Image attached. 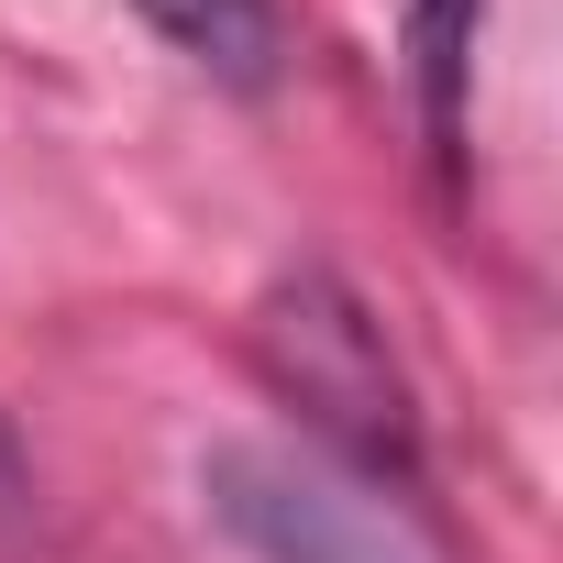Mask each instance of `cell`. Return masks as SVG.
<instances>
[{"label": "cell", "mask_w": 563, "mask_h": 563, "mask_svg": "<svg viewBox=\"0 0 563 563\" xmlns=\"http://www.w3.org/2000/svg\"><path fill=\"white\" fill-rule=\"evenodd\" d=\"M254 365L265 387L288 398L332 453H354L365 475H420V409H409V376L387 354V321L343 288L332 265H288L276 288L254 299Z\"/></svg>", "instance_id": "1"}, {"label": "cell", "mask_w": 563, "mask_h": 563, "mask_svg": "<svg viewBox=\"0 0 563 563\" xmlns=\"http://www.w3.org/2000/svg\"><path fill=\"white\" fill-rule=\"evenodd\" d=\"M199 486H210L221 530H232L254 563H420L376 497H354L343 475H321V464H299V453L221 442Z\"/></svg>", "instance_id": "2"}, {"label": "cell", "mask_w": 563, "mask_h": 563, "mask_svg": "<svg viewBox=\"0 0 563 563\" xmlns=\"http://www.w3.org/2000/svg\"><path fill=\"white\" fill-rule=\"evenodd\" d=\"M133 12L188 56L210 67L221 89H265L276 56H288V23H276V0H133Z\"/></svg>", "instance_id": "3"}, {"label": "cell", "mask_w": 563, "mask_h": 563, "mask_svg": "<svg viewBox=\"0 0 563 563\" xmlns=\"http://www.w3.org/2000/svg\"><path fill=\"white\" fill-rule=\"evenodd\" d=\"M23 497H34V464H23L12 420H0V519H23Z\"/></svg>", "instance_id": "4"}]
</instances>
